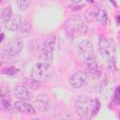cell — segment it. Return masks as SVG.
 Returning <instances> with one entry per match:
<instances>
[{
	"label": "cell",
	"mask_w": 120,
	"mask_h": 120,
	"mask_svg": "<svg viewBox=\"0 0 120 120\" xmlns=\"http://www.w3.org/2000/svg\"><path fill=\"white\" fill-rule=\"evenodd\" d=\"M109 1H110V2H111V3H112V5H113V6H114V7H116V6H117V5H116V3H115V1H114V0H109Z\"/></svg>",
	"instance_id": "obj_22"
},
{
	"label": "cell",
	"mask_w": 120,
	"mask_h": 120,
	"mask_svg": "<svg viewBox=\"0 0 120 120\" xmlns=\"http://www.w3.org/2000/svg\"><path fill=\"white\" fill-rule=\"evenodd\" d=\"M100 102L96 98H89L80 97L75 103V110L77 114L82 118H91L99 110Z\"/></svg>",
	"instance_id": "obj_1"
},
{
	"label": "cell",
	"mask_w": 120,
	"mask_h": 120,
	"mask_svg": "<svg viewBox=\"0 0 120 120\" xmlns=\"http://www.w3.org/2000/svg\"><path fill=\"white\" fill-rule=\"evenodd\" d=\"M67 36L74 38L78 35L85 34L87 32V26L83 22L82 19L79 16H73L67 21L66 23Z\"/></svg>",
	"instance_id": "obj_3"
},
{
	"label": "cell",
	"mask_w": 120,
	"mask_h": 120,
	"mask_svg": "<svg viewBox=\"0 0 120 120\" xmlns=\"http://www.w3.org/2000/svg\"><path fill=\"white\" fill-rule=\"evenodd\" d=\"M13 108L15 111H17L18 112H21V113H24V114H35L36 113L34 107L30 103L25 102L24 100L15 102L13 105Z\"/></svg>",
	"instance_id": "obj_11"
},
{
	"label": "cell",
	"mask_w": 120,
	"mask_h": 120,
	"mask_svg": "<svg viewBox=\"0 0 120 120\" xmlns=\"http://www.w3.org/2000/svg\"><path fill=\"white\" fill-rule=\"evenodd\" d=\"M30 27H31L30 23L27 21H24V22H22V25L20 27V30H21L22 33H26V32H28L30 30Z\"/></svg>",
	"instance_id": "obj_19"
},
{
	"label": "cell",
	"mask_w": 120,
	"mask_h": 120,
	"mask_svg": "<svg viewBox=\"0 0 120 120\" xmlns=\"http://www.w3.org/2000/svg\"><path fill=\"white\" fill-rule=\"evenodd\" d=\"M31 2L32 0H17V5L20 9L25 10L31 6Z\"/></svg>",
	"instance_id": "obj_16"
},
{
	"label": "cell",
	"mask_w": 120,
	"mask_h": 120,
	"mask_svg": "<svg viewBox=\"0 0 120 120\" xmlns=\"http://www.w3.org/2000/svg\"><path fill=\"white\" fill-rule=\"evenodd\" d=\"M23 47V41L21 38H14L10 40L3 50V59L7 61H12L21 52Z\"/></svg>",
	"instance_id": "obj_4"
},
{
	"label": "cell",
	"mask_w": 120,
	"mask_h": 120,
	"mask_svg": "<svg viewBox=\"0 0 120 120\" xmlns=\"http://www.w3.org/2000/svg\"><path fill=\"white\" fill-rule=\"evenodd\" d=\"M0 104H1V108H2L3 110L8 111V112H11V111H12V110H11V106H10V99H9V97L1 95Z\"/></svg>",
	"instance_id": "obj_14"
},
{
	"label": "cell",
	"mask_w": 120,
	"mask_h": 120,
	"mask_svg": "<svg viewBox=\"0 0 120 120\" xmlns=\"http://www.w3.org/2000/svg\"><path fill=\"white\" fill-rule=\"evenodd\" d=\"M118 22H120V15H119V16H118Z\"/></svg>",
	"instance_id": "obj_24"
},
{
	"label": "cell",
	"mask_w": 120,
	"mask_h": 120,
	"mask_svg": "<svg viewBox=\"0 0 120 120\" xmlns=\"http://www.w3.org/2000/svg\"><path fill=\"white\" fill-rule=\"evenodd\" d=\"M53 46H54V39L52 38H48L47 40L44 41L38 53V60H39L38 62L52 66L53 59Z\"/></svg>",
	"instance_id": "obj_6"
},
{
	"label": "cell",
	"mask_w": 120,
	"mask_h": 120,
	"mask_svg": "<svg viewBox=\"0 0 120 120\" xmlns=\"http://www.w3.org/2000/svg\"><path fill=\"white\" fill-rule=\"evenodd\" d=\"M22 23V19L19 14L12 15L5 23H3V27L9 31H17L20 29Z\"/></svg>",
	"instance_id": "obj_10"
},
{
	"label": "cell",
	"mask_w": 120,
	"mask_h": 120,
	"mask_svg": "<svg viewBox=\"0 0 120 120\" xmlns=\"http://www.w3.org/2000/svg\"><path fill=\"white\" fill-rule=\"evenodd\" d=\"M99 52L104 60H106L109 64V68H114V53H115V46L114 43L107 38H101L99 40Z\"/></svg>",
	"instance_id": "obj_2"
},
{
	"label": "cell",
	"mask_w": 120,
	"mask_h": 120,
	"mask_svg": "<svg viewBox=\"0 0 120 120\" xmlns=\"http://www.w3.org/2000/svg\"><path fill=\"white\" fill-rule=\"evenodd\" d=\"M52 77V69L51 66L46 65L44 63L38 62L37 63L32 69V79L37 82L48 81Z\"/></svg>",
	"instance_id": "obj_7"
},
{
	"label": "cell",
	"mask_w": 120,
	"mask_h": 120,
	"mask_svg": "<svg viewBox=\"0 0 120 120\" xmlns=\"http://www.w3.org/2000/svg\"><path fill=\"white\" fill-rule=\"evenodd\" d=\"M84 17H85V19H86L87 22H93V21H95V9H88L85 12Z\"/></svg>",
	"instance_id": "obj_18"
},
{
	"label": "cell",
	"mask_w": 120,
	"mask_h": 120,
	"mask_svg": "<svg viewBox=\"0 0 120 120\" xmlns=\"http://www.w3.org/2000/svg\"><path fill=\"white\" fill-rule=\"evenodd\" d=\"M13 93H14V96L17 98L21 99V100H27L32 96L30 91L28 90V88H26L24 86H22V85L16 86L13 90Z\"/></svg>",
	"instance_id": "obj_12"
},
{
	"label": "cell",
	"mask_w": 120,
	"mask_h": 120,
	"mask_svg": "<svg viewBox=\"0 0 120 120\" xmlns=\"http://www.w3.org/2000/svg\"><path fill=\"white\" fill-rule=\"evenodd\" d=\"M82 0H70V2H72V3H74V4H78V3H80Z\"/></svg>",
	"instance_id": "obj_21"
},
{
	"label": "cell",
	"mask_w": 120,
	"mask_h": 120,
	"mask_svg": "<svg viewBox=\"0 0 120 120\" xmlns=\"http://www.w3.org/2000/svg\"><path fill=\"white\" fill-rule=\"evenodd\" d=\"M35 106L38 109V111L42 112H46L48 111H50L52 107V103L50 99V98L48 97L47 94H39L36 99H35Z\"/></svg>",
	"instance_id": "obj_8"
},
{
	"label": "cell",
	"mask_w": 120,
	"mask_h": 120,
	"mask_svg": "<svg viewBox=\"0 0 120 120\" xmlns=\"http://www.w3.org/2000/svg\"><path fill=\"white\" fill-rule=\"evenodd\" d=\"M11 16H12V11H11L10 7L5 8L2 10V12H1V22H2V24L5 23Z\"/></svg>",
	"instance_id": "obj_15"
},
{
	"label": "cell",
	"mask_w": 120,
	"mask_h": 120,
	"mask_svg": "<svg viewBox=\"0 0 120 120\" xmlns=\"http://www.w3.org/2000/svg\"><path fill=\"white\" fill-rule=\"evenodd\" d=\"M95 21L98 22L100 24H105L108 21V13L105 9L97 8H95Z\"/></svg>",
	"instance_id": "obj_13"
},
{
	"label": "cell",
	"mask_w": 120,
	"mask_h": 120,
	"mask_svg": "<svg viewBox=\"0 0 120 120\" xmlns=\"http://www.w3.org/2000/svg\"><path fill=\"white\" fill-rule=\"evenodd\" d=\"M119 116H120V114H119Z\"/></svg>",
	"instance_id": "obj_25"
},
{
	"label": "cell",
	"mask_w": 120,
	"mask_h": 120,
	"mask_svg": "<svg viewBox=\"0 0 120 120\" xmlns=\"http://www.w3.org/2000/svg\"><path fill=\"white\" fill-rule=\"evenodd\" d=\"M19 71L18 68H14V67H8V68H5L2 69V73L3 74H6V75H9V76H12L14 74H16L17 72Z\"/></svg>",
	"instance_id": "obj_17"
},
{
	"label": "cell",
	"mask_w": 120,
	"mask_h": 120,
	"mask_svg": "<svg viewBox=\"0 0 120 120\" xmlns=\"http://www.w3.org/2000/svg\"><path fill=\"white\" fill-rule=\"evenodd\" d=\"M113 101L115 104H119L120 103V85L116 88L114 96H113Z\"/></svg>",
	"instance_id": "obj_20"
},
{
	"label": "cell",
	"mask_w": 120,
	"mask_h": 120,
	"mask_svg": "<svg viewBox=\"0 0 120 120\" xmlns=\"http://www.w3.org/2000/svg\"><path fill=\"white\" fill-rule=\"evenodd\" d=\"M3 39H4V34L2 33L1 34V41H3Z\"/></svg>",
	"instance_id": "obj_23"
},
{
	"label": "cell",
	"mask_w": 120,
	"mask_h": 120,
	"mask_svg": "<svg viewBox=\"0 0 120 120\" xmlns=\"http://www.w3.org/2000/svg\"><path fill=\"white\" fill-rule=\"evenodd\" d=\"M76 53L78 55V57L84 63H88L90 62L92 59L95 58L94 55V46L92 44L91 41L84 39L82 41H81L77 48H76Z\"/></svg>",
	"instance_id": "obj_5"
},
{
	"label": "cell",
	"mask_w": 120,
	"mask_h": 120,
	"mask_svg": "<svg viewBox=\"0 0 120 120\" xmlns=\"http://www.w3.org/2000/svg\"><path fill=\"white\" fill-rule=\"evenodd\" d=\"M86 80H87V73L85 71L79 70L69 78V84L73 88H80L85 84Z\"/></svg>",
	"instance_id": "obj_9"
}]
</instances>
